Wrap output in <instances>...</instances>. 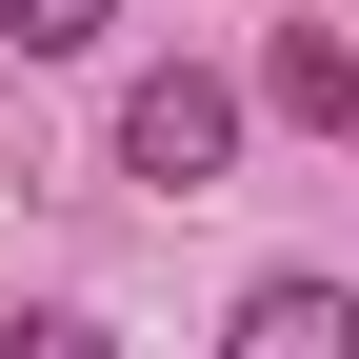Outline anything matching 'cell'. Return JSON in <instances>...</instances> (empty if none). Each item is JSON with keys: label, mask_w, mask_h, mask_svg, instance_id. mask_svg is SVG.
<instances>
[{"label": "cell", "mask_w": 359, "mask_h": 359, "mask_svg": "<svg viewBox=\"0 0 359 359\" xmlns=\"http://www.w3.org/2000/svg\"><path fill=\"white\" fill-rule=\"evenodd\" d=\"M0 359H120V339L80 320V299H20V320H0Z\"/></svg>", "instance_id": "cell-5"}, {"label": "cell", "mask_w": 359, "mask_h": 359, "mask_svg": "<svg viewBox=\"0 0 359 359\" xmlns=\"http://www.w3.org/2000/svg\"><path fill=\"white\" fill-rule=\"evenodd\" d=\"M240 80H219V60H140V80H120V180H140V200H200V180H240Z\"/></svg>", "instance_id": "cell-1"}, {"label": "cell", "mask_w": 359, "mask_h": 359, "mask_svg": "<svg viewBox=\"0 0 359 359\" xmlns=\"http://www.w3.org/2000/svg\"><path fill=\"white\" fill-rule=\"evenodd\" d=\"M0 40H20V60H100V40H120V0H0Z\"/></svg>", "instance_id": "cell-4"}, {"label": "cell", "mask_w": 359, "mask_h": 359, "mask_svg": "<svg viewBox=\"0 0 359 359\" xmlns=\"http://www.w3.org/2000/svg\"><path fill=\"white\" fill-rule=\"evenodd\" d=\"M219 359H359V280H320V259L240 280V320H219Z\"/></svg>", "instance_id": "cell-2"}, {"label": "cell", "mask_w": 359, "mask_h": 359, "mask_svg": "<svg viewBox=\"0 0 359 359\" xmlns=\"http://www.w3.org/2000/svg\"><path fill=\"white\" fill-rule=\"evenodd\" d=\"M259 100L320 120V140H359V40H339V20H280V40H259Z\"/></svg>", "instance_id": "cell-3"}]
</instances>
